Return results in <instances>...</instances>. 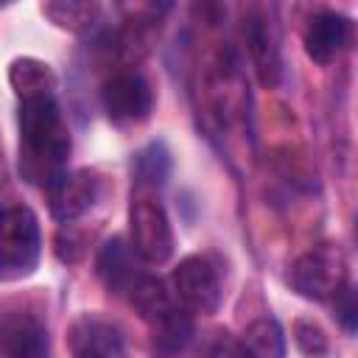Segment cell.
I'll use <instances>...</instances> for the list:
<instances>
[{
    "label": "cell",
    "instance_id": "5b68a950",
    "mask_svg": "<svg viewBox=\"0 0 358 358\" xmlns=\"http://www.w3.org/2000/svg\"><path fill=\"white\" fill-rule=\"evenodd\" d=\"M173 299L187 313L210 316L221 305V271L210 255H187L171 271Z\"/></svg>",
    "mask_w": 358,
    "mask_h": 358
},
{
    "label": "cell",
    "instance_id": "7a4b0ae2",
    "mask_svg": "<svg viewBox=\"0 0 358 358\" xmlns=\"http://www.w3.org/2000/svg\"><path fill=\"white\" fill-rule=\"evenodd\" d=\"M39 257L42 232L34 210L25 204H0V282L34 274Z\"/></svg>",
    "mask_w": 358,
    "mask_h": 358
},
{
    "label": "cell",
    "instance_id": "9a60e30c",
    "mask_svg": "<svg viewBox=\"0 0 358 358\" xmlns=\"http://www.w3.org/2000/svg\"><path fill=\"white\" fill-rule=\"evenodd\" d=\"M241 350L246 358H285V336L277 319H255L241 336Z\"/></svg>",
    "mask_w": 358,
    "mask_h": 358
},
{
    "label": "cell",
    "instance_id": "ffe728a7",
    "mask_svg": "<svg viewBox=\"0 0 358 358\" xmlns=\"http://www.w3.org/2000/svg\"><path fill=\"white\" fill-rule=\"evenodd\" d=\"M53 252H56V257L62 263H78L84 257V252H87V241H84V235L76 227L64 224L53 235Z\"/></svg>",
    "mask_w": 358,
    "mask_h": 358
},
{
    "label": "cell",
    "instance_id": "5bb4252c",
    "mask_svg": "<svg viewBox=\"0 0 358 358\" xmlns=\"http://www.w3.org/2000/svg\"><path fill=\"white\" fill-rule=\"evenodd\" d=\"M129 302L134 305V310H137L148 324L179 308V302H176L173 294L165 288V282H162L159 277H151V274H143V277L137 280V285H134L131 294H129Z\"/></svg>",
    "mask_w": 358,
    "mask_h": 358
},
{
    "label": "cell",
    "instance_id": "6da1fadb",
    "mask_svg": "<svg viewBox=\"0 0 358 358\" xmlns=\"http://www.w3.org/2000/svg\"><path fill=\"white\" fill-rule=\"evenodd\" d=\"M70 148V131L56 98L20 101V173L31 185L48 187L67 171Z\"/></svg>",
    "mask_w": 358,
    "mask_h": 358
},
{
    "label": "cell",
    "instance_id": "ac0fdd59",
    "mask_svg": "<svg viewBox=\"0 0 358 358\" xmlns=\"http://www.w3.org/2000/svg\"><path fill=\"white\" fill-rule=\"evenodd\" d=\"M193 336V322H190V313L176 308L171 313H165L162 319L151 322V338H154V347L165 350V352H173V350H182Z\"/></svg>",
    "mask_w": 358,
    "mask_h": 358
},
{
    "label": "cell",
    "instance_id": "8fae6325",
    "mask_svg": "<svg viewBox=\"0 0 358 358\" xmlns=\"http://www.w3.org/2000/svg\"><path fill=\"white\" fill-rule=\"evenodd\" d=\"M347 39H350V20L338 11H316L302 28L305 53L316 64H330L347 45Z\"/></svg>",
    "mask_w": 358,
    "mask_h": 358
},
{
    "label": "cell",
    "instance_id": "d6986e66",
    "mask_svg": "<svg viewBox=\"0 0 358 358\" xmlns=\"http://www.w3.org/2000/svg\"><path fill=\"white\" fill-rule=\"evenodd\" d=\"M291 336H294L296 350H299L305 358H327V352H330V341H327L324 327H322L316 319H308V316L294 319V324H291Z\"/></svg>",
    "mask_w": 358,
    "mask_h": 358
},
{
    "label": "cell",
    "instance_id": "603a6c76",
    "mask_svg": "<svg viewBox=\"0 0 358 358\" xmlns=\"http://www.w3.org/2000/svg\"><path fill=\"white\" fill-rule=\"evenodd\" d=\"M8 182V162H6V151H3V137H0V187H6Z\"/></svg>",
    "mask_w": 358,
    "mask_h": 358
},
{
    "label": "cell",
    "instance_id": "44dd1931",
    "mask_svg": "<svg viewBox=\"0 0 358 358\" xmlns=\"http://www.w3.org/2000/svg\"><path fill=\"white\" fill-rule=\"evenodd\" d=\"M333 310H336V319L341 322V327H344L347 333H355V324H358V305H355V291H352L350 282L333 296Z\"/></svg>",
    "mask_w": 358,
    "mask_h": 358
},
{
    "label": "cell",
    "instance_id": "2e32d148",
    "mask_svg": "<svg viewBox=\"0 0 358 358\" xmlns=\"http://www.w3.org/2000/svg\"><path fill=\"white\" fill-rule=\"evenodd\" d=\"M39 11L56 28H64V31H73V34L90 31L101 17L98 3H78V0H50V3H42Z\"/></svg>",
    "mask_w": 358,
    "mask_h": 358
},
{
    "label": "cell",
    "instance_id": "9c48e42d",
    "mask_svg": "<svg viewBox=\"0 0 358 358\" xmlns=\"http://www.w3.org/2000/svg\"><path fill=\"white\" fill-rule=\"evenodd\" d=\"M101 193V179L95 171H87V168H78V171H62L48 187H45V196H48V210L56 221H76L78 215H84L95 199Z\"/></svg>",
    "mask_w": 358,
    "mask_h": 358
},
{
    "label": "cell",
    "instance_id": "e0dca14e",
    "mask_svg": "<svg viewBox=\"0 0 358 358\" xmlns=\"http://www.w3.org/2000/svg\"><path fill=\"white\" fill-rule=\"evenodd\" d=\"M134 179H137V190H154L159 185H165L168 171H171V154L162 143H148L143 151H137L134 162H131Z\"/></svg>",
    "mask_w": 358,
    "mask_h": 358
},
{
    "label": "cell",
    "instance_id": "8992f818",
    "mask_svg": "<svg viewBox=\"0 0 358 358\" xmlns=\"http://www.w3.org/2000/svg\"><path fill=\"white\" fill-rule=\"evenodd\" d=\"M101 106H103L106 117L115 126H134V123H143L151 115L154 90L140 73L123 70V73H115L103 81Z\"/></svg>",
    "mask_w": 358,
    "mask_h": 358
},
{
    "label": "cell",
    "instance_id": "7c38bea8",
    "mask_svg": "<svg viewBox=\"0 0 358 358\" xmlns=\"http://www.w3.org/2000/svg\"><path fill=\"white\" fill-rule=\"evenodd\" d=\"M137 255L131 252V246L123 238H109L101 252H98V277L101 282L120 296H129L131 288L137 285V280L143 277V271L137 268Z\"/></svg>",
    "mask_w": 358,
    "mask_h": 358
},
{
    "label": "cell",
    "instance_id": "7402d4cb",
    "mask_svg": "<svg viewBox=\"0 0 358 358\" xmlns=\"http://www.w3.org/2000/svg\"><path fill=\"white\" fill-rule=\"evenodd\" d=\"M213 358H246V352L241 350V341L221 338V341L213 347Z\"/></svg>",
    "mask_w": 358,
    "mask_h": 358
},
{
    "label": "cell",
    "instance_id": "4fadbf2b",
    "mask_svg": "<svg viewBox=\"0 0 358 358\" xmlns=\"http://www.w3.org/2000/svg\"><path fill=\"white\" fill-rule=\"evenodd\" d=\"M8 84L20 101L56 98V73L36 56H20L8 64Z\"/></svg>",
    "mask_w": 358,
    "mask_h": 358
},
{
    "label": "cell",
    "instance_id": "30bf717a",
    "mask_svg": "<svg viewBox=\"0 0 358 358\" xmlns=\"http://www.w3.org/2000/svg\"><path fill=\"white\" fill-rule=\"evenodd\" d=\"M50 338L45 322L22 308L0 310V358H48Z\"/></svg>",
    "mask_w": 358,
    "mask_h": 358
},
{
    "label": "cell",
    "instance_id": "52a82bcc",
    "mask_svg": "<svg viewBox=\"0 0 358 358\" xmlns=\"http://www.w3.org/2000/svg\"><path fill=\"white\" fill-rule=\"evenodd\" d=\"M243 42L257 73V81L266 90H274L282 78V48L277 22L266 14V8H249L243 17Z\"/></svg>",
    "mask_w": 358,
    "mask_h": 358
},
{
    "label": "cell",
    "instance_id": "ba28073f",
    "mask_svg": "<svg viewBox=\"0 0 358 358\" xmlns=\"http://www.w3.org/2000/svg\"><path fill=\"white\" fill-rule=\"evenodd\" d=\"M67 350L73 358H123V330L98 313H78L67 327Z\"/></svg>",
    "mask_w": 358,
    "mask_h": 358
},
{
    "label": "cell",
    "instance_id": "277c9868",
    "mask_svg": "<svg viewBox=\"0 0 358 358\" xmlns=\"http://www.w3.org/2000/svg\"><path fill=\"white\" fill-rule=\"evenodd\" d=\"M129 235H131V241H129L131 252L148 266L165 263L173 255L171 218H168V213H165V207L154 190H134L131 193Z\"/></svg>",
    "mask_w": 358,
    "mask_h": 358
},
{
    "label": "cell",
    "instance_id": "3957f363",
    "mask_svg": "<svg viewBox=\"0 0 358 358\" xmlns=\"http://www.w3.org/2000/svg\"><path fill=\"white\" fill-rule=\"evenodd\" d=\"M347 255L338 243H319L288 266V285L313 302L333 299L347 285Z\"/></svg>",
    "mask_w": 358,
    "mask_h": 358
}]
</instances>
